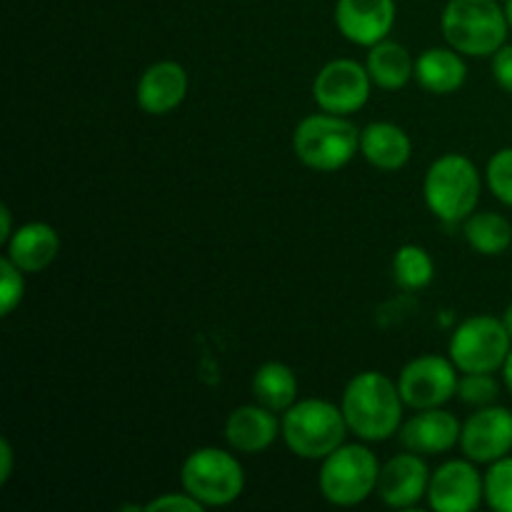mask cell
<instances>
[{
  "mask_svg": "<svg viewBox=\"0 0 512 512\" xmlns=\"http://www.w3.org/2000/svg\"><path fill=\"white\" fill-rule=\"evenodd\" d=\"M345 423L350 433L365 443H383L403 428L405 403L400 398L398 380H390L378 370L358 373L343 390Z\"/></svg>",
  "mask_w": 512,
  "mask_h": 512,
  "instance_id": "cell-1",
  "label": "cell"
},
{
  "mask_svg": "<svg viewBox=\"0 0 512 512\" xmlns=\"http://www.w3.org/2000/svg\"><path fill=\"white\" fill-rule=\"evenodd\" d=\"M508 28L498 0H448L440 15L445 43L465 58H493L508 40Z\"/></svg>",
  "mask_w": 512,
  "mask_h": 512,
  "instance_id": "cell-2",
  "label": "cell"
},
{
  "mask_svg": "<svg viewBox=\"0 0 512 512\" xmlns=\"http://www.w3.org/2000/svg\"><path fill=\"white\" fill-rule=\"evenodd\" d=\"M348 433L343 408L320 398L298 400L280 420V435L300 460H325L345 443Z\"/></svg>",
  "mask_w": 512,
  "mask_h": 512,
  "instance_id": "cell-3",
  "label": "cell"
},
{
  "mask_svg": "<svg viewBox=\"0 0 512 512\" xmlns=\"http://www.w3.org/2000/svg\"><path fill=\"white\" fill-rule=\"evenodd\" d=\"M483 178L468 155L445 153L428 168L423 180L425 205L443 223H460L478 210Z\"/></svg>",
  "mask_w": 512,
  "mask_h": 512,
  "instance_id": "cell-4",
  "label": "cell"
},
{
  "mask_svg": "<svg viewBox=\"0 0 512 512\" xmlns=\"http://www.w3.org/2000/svg\"><path fill=\"white\" fill-rule=\"evenodd\" d=\"M293 153L305 168L318 173L343 170L360 153V130L348 115L315 113L293 130Z\"/></svg>",
  "mask_w": 512,
  "mask_h": 512,
  "instance_id": "cell-5",
  "label": "cell"
},
{
  "mask_svg": "<svg viewBox=\"0 0 512 512\" xmlns=\"http://www.w3.org/2000/svg\"><path fill=\"white\" fill-rule=\"evenodd\" d=\"M180 485L203 508H228L243 495L245 470L233 453L208 445L185 458Z\"/></svg>",
  "mask_w": 512,
  "mask_h": 512,
  "instance_id": "cell-6",
  "label": "cell"
},
{
  "mask_svg": "<svg viewBox=\"0 0 512 512\" xmlns=\"http://www.w3.org/2000/svg\"><path fill=\"white\" fill-rule=\"evenodd\" d=\"M380 478L378 455L368 445H340L323 460L318 485L323 498L338 508H355L375 495Z\"/></svg>",
  "mask_w": 512,
  "mask_h": 512,
  "instance_id": "cell-7",
  "label": "cell"
},
{
  "mask_svg": "<svg viewBox=\"0 0 512 512\" xmlns=\"http://www.w3.org/2000/svg\"><path fill=\"white\" fill-rule=\"evenodd\" d=\"M512 350V335L503 318L473 315L453 330L448 353L460 373H498Z\"/></svg>",
  "mask_w": 512,
  "mask_h": 512,
  "instance_id": "cell-8",
  "label": "cell"
},
{
  "mask_svg": "<svg viewBox=\"0 0 512 512\" xmlns=\"http://www.w3.org/2000/svg\"><path fill=\"white\" fill-rule=\"evenodd\" d=\"M373 85V78L363 63L353 58H335L315 75L313 100L325 113L353 115L365 108Z\"/></svg>",
  "mask_w": 512,
  "mask_h": 512,
  "instance_id": "cell-9",
  "label": "cell"
},
{
  "mask_svg": "<svg viewBox=\"0 0 512 512\" xmlns=\"http://www.w3.org/2000/svg\"><path fill=\"white\" fill-rule=\"evenodd\" d=\"M458 368L443 355L413 358L398 375V390L405 408H443L458 393Z\"/></svg>",
  "mask_w": 512,
  "mask_h": 512,
  "instance_id": "cell-10",
  "label": "cell"
},
{
  "mask_svg": "<svg viewBox=\"0 0 512 512\" xmlns=\"http://www.w3.org/2000/svg\"><path fill=\"white\" fill-rule=\"evenodd\" d=\"M485 500V475L470 458L445 460L430 475L428 505L435 512H475Z\"/></svg>",
  "mask_w": 512,
  "mask_h": 512,
  "instance_id": "cell-11",
  "label": "cell"
},
{
  "mask_svg": "<svg viewBox=\"0 0 512 512\" xmlns=\"http://www.w3.org/2000/svg\"><path fill=\"white\" fill-rule=\"evenodd\" d=\"M460 450L478 465H490L512 450V413L500 405L478 408L463 423Z\"/></svg>",
  "mask_w": 512,
  "mask_h": 512,
  "instance_id": "cell-12",
  "label": "cell"
},
{
  "mask_svg": "<svg viewBox=\"0 0 512 512\" xmlns=\"http://www.w3.org/2000/svg\"><path fill=\"white\" fill-rule=\"evenodd\" d=\"M430 475L433 473H430L423 455L405 450V453L393 455L388 463L380 465V478L375 495H378L388 508H413L420 500L428 498Z\"/></svg>",
  "mask_w": 512,
  "mask_h": 512,
  "instance_id": "cell-13",
  "label": "cell"
},
{
  "mask_svg": "<svg viewBox=\"0 0 512 512\" xmlns=\"http://www.w3.org/2000/svg\"><path fill=\"white\" fill-rule=\"evenodd\" d=\"M333 15L345 40H350L353 45H363V48H373L393 30L398 5L395 0H338Z\"/></svg>",
  "mask_w": 512,
  "mask_h": 512,
  "instance_id": "cell-14",
  "label": "cell"
},
{
  "mask_svg": "<svg viewBox=\"0 0 512 512\" xmlns=\"http://www.w3.org/2000/svg\"><path fill=\"white\" fill-rule=\"evenodd\" d=\"M463 425L455 418V413L445 408L415 410L410 420H405L398 438L400 445L410 453L418 455H443L460 445Z\"/></svg>",
  "mask_w": 512,
  "mask_h": 512,
  "instance_id": "cell-15",
  "label": "cell"
},
{
  "mask_svg": "<svg viewBox=\"0 0 512 512\" xmlns=\"http://www.w3.org/2000/svg\"><path fill=\"white\" fill-rule=\"evenodd\" d=\"M188 70L175 60H158L140 75L135 100L148 115H168L188 98Z\"/></svg>",
  "mask_w": 512,
  "mask_h": 512,
  "instance_id": "cell-16",
  "label": "cell"
},
{
  "mask_svg": "<svg viewBox=\"0 0 512 512\" xmlns=\"http://www.w3.org/2000/svg\"><path fill=\"white\" fill-rule=\"evenodd\" d=\"M280 420L278 413L265 405H240L225 420V440L230 450L240 455H260L278 440Z\"/></svg>",
  "mask_w": 512,
  "mask_h": 512,
  "instance_id": "cell-17",
  "label": "cell"
},
{
  "mask_svg": "<svg viewBox=\"0 0 512 512\" xmlns=\"http://www.w3.org/2000/svg\"><path fill=\"white\" fill-rule=\"evenodd\" d=\"M60 253V235L48 223H25L10 235L5 243V255L18 265L23 273H43L55 263Z\"/></svg>",
  "mask_w": 512,
  "mask_h": 512,
  "instance_id": "cell-18",
  "label": "cell"
},
{
  "mask_svg": "<svg viewBox=\"0 0 512 512\" xmlns=\"http://www.w3.org/2000/svg\"><path fill=\"white\" fill-rule=\"evenodd\" d=\"M360 153L373 168L395 173L413 158V140L400 125L388 120H375L360 130Z\"/></svg>",
  "mask_w": 512,
  "mask_h": 512,
  "instance_id": "cell-19",
  "label": "cell"
},
{
  "mask_svg": "<svg viewBox=\"0 0 512 512\" xmlns=\"http://www.w3.org/2000/svg\"><path fill=\"white\" fill-rule=\"evenodd\" d=\"M415 80L433 95H453L468 80L465 55L455 48H428L415 60Z\"/></svg>",
  "mask_w": 512,
  "mask_h": 512,
  "instance_id": "cell-20",
  "label": "cell"
},
{
  "mask_svg": "<svg viewBox=\"0 0 512 512\" xmlns=\"http://www.w3.org/2000/svg\"><path fill=\"white\" fill-rule=\"evenodd\" d=\"M250 393H253L255 403L265 405L273 413H285L298 403V378L290 365L270 360L255 370Z\"/></svg>",
  "mask_w": 512,
  "mask_h": 512,
  "instance_id": "cell-21",
  "label": "cell"
},
{
  "mask_svg": "<svg viewBox=\"0 0 512 512\" xmlns=\"http://www.w3.org/2000/svg\"><path fill=\"white\" fill-rule=\"evenodd\" d=\"M365 68L373 83L383 90H400L415 78V60L410 50L388 38L370 48Z\"/></svg>",
  "mask_w": 512,
  "mask_h": 512,
  "instance_id": "cell-22",
  "label": "cell"
},
{
  "mask_svg": "<svg viewBox=\"0 0 512 512\" xmlns=\"http://www.w3.org/2000/svg\"><path fill=\"white\" fill-rule=\"evenodd\" d=\"M465 240L470 248L480 255H503L512 245V225L505 215L493 213V210H475L463 228Z\"/></svg>",
  "mask_w": 512,
  "mask_h": 512,
  "instance_id": "cell-23",
  "label": "cell"
},
{
  "mask_svg": "<svg viewBox=\"0 0 512 512\" xmlns=\"http://www.w3.org/2000/svg\"><path fill=\"white\" fill-rule=\"evenodd\" d=\"M393 278L405 290H423L433 283L435 263L420 245H400L393 258Z\"/></svg>",
  "mask_w": 512,
  "mask_h": 512,
  "instance_id": "cell-24",
  "label": "cell"
},
{
  "mask_svg": "<svg viewBox=\"0 0 512 512\" xmlns=\"http://www.w3.org/2000/svg\"><path fill=\"white\" fill-rule=\"evenodd\" d=\"M485 503L495 512H512V455L490 463L485 473Z\"/></svg>",
  "mask_w": 512,
  "mask_h": 512,
  "instance_id": "cell-25",
  "label": "cell"
},
{
  "mask_svg": "<svg viewBox=\"0 0 512 512\" xmlns=\"http://www.w3.org/2000/svg\"><path fill=\"white\" fill-rule=\"evenodd\" d=\"M498 390L493 373H463L458 380L455 398H460V403L470 405V408H485V405L495 403Z\"/></svg>",
  "mask_w": 512,
  "mask_h": 512,
  "instance_id": "cell-26",
  "label": "cell"
},
{
  "mask_svg": "<svg viewBox=\"0 0 512 512\" xmlns=\"http://www.w3.org/2000/svg\"><path fill=\"white\" fill-rule=\"evenodd\" d=\"M485 183H488L490 193H493L500 203L512 208V148L498 150V153L488 160Z\"/></svg>",
  "mask_w": 512,
  "mask_h": 512,
  "instance_id": "cell-27",
  "label": "cell"
},
{
  "mask_svg": "<svg viewBox=\"0 0 512 512\" xmlns=\"http://www.w3.org/2000/svg\"><path fill=\"white\" fill-rule=\"evenodd\" d=\"M25 295V273L8 258L3 255L0 260V315L8 318L20 303H23Z\"/></svg>",
  "mask_w": 512,
  "mask_h": 512,
  "instance_id": "cell-28",
  "label": "cell"
},
{
  "mask_svg": "<svg viewBox=\"0 0 512 512\" xmlns=\"http://www.w3.org/2000/svg\"><path fill=\"white\" fill-rule=\"evenodd\" d=\"M145 512H203L205 508L190 493H165L143 505Z\"/></svg>",
  "mask_w": 512,
  "mask_h": 512,
  "instance_id": "cell-29",
  "label": "cell"
},
{
  "mask_svg": "<svg viewBox=\"0 0 512 512\" xmlns=\"http://www.w3.org/2000/svg\"><path fill=\"white\" fill-rule=\"evenodd\" d=\"M493 78L500 88L512 93V45H503L493 55Z\"/></svg>",
  "mask_w": 512,
  "mask_h": 512,
  "instance_id": "cell-30",
  "label": "cell"
},
{
  "mask_svg": "<svg viewBox=\"0 0 512 512\" xmlns=\"http://www.w3.org/2000/svg\"><path fill=\"white\" fill-rule=\"evenodd\" d=\"M13 463H15V453L13 445H10L8 438L0 440V485H5L13 475Z\"/></svg>",
  "mask_w": 512,
  "mask_h": 512,
  "instance_id": "cell-31",
  "label": "cell"
},
{
  "mask_svg": "<svg viewBox=\"0 0 512 512\" xmlns=\"http://www.w3.org/2000/svg\"><path fill=\"white\" fill-rule=\"evenodd\" d=\"M13 233V213H10L8 205H3V208H0V245L8 243Z\"/></svg>",
  "mask_w": 512,
  "mask_h": 512,
  "instance_id": "cell-32",
  "label": "cell"
},
{
  "mask_svg": "<svg viewBox=\"0 0 512 512\" xmlns=\"http://www.w3.org/2000/svg\"><path fill=\"white\" fill-rule=\"evenodd\" d=\"M503 378H505V388H508V393L512 395V350H510L508 360H505V365H503Z\"/></svg>",
  "mask_w": 512,
  "mask_h": 512,
  "instance_id": "cell-33",
  "label": "cell"
},
{
  "mask_svg": "<svg viewBox=\"0 0 512 512\" xmlns=\"http://www.w3.org/2000/svg\"><path fill=\"white\" fill-rule=\"evenodd\" d=\"M503 323H505V328H508V333L512 335V303L508 305V308H505V313H503Z\"/></svg>",
  "mask_w": 512,
  "mask_h": 512,
  "instance_id": "cell-34",
  "label": "cell"
},
{
  "mask_svg": "<svg viewBox=\"0 0 512 512\" xmlns=\"http://www.w3.org/2000/svg\"><path fill=\"white\" fill-rule=\"evenodd\" d=\"M505 15H508V23L512 28V0H505Z\"/></svg>",
  "mask_w": 512,
  "mask_h": 512,
  "instance_id": "cell-35",
  "label": "cell"
},
{
  "mask_svg": "<svg viewBox=\"0 0 512 512\" xmlns=\"http://www.w3.org/2000/svg\"><path fill=\"white\" fill-rule=\"evenodd\" d=\"M498 3H503V0H498Z\"/></svg>",
  "mask_w": 512,
  "mask_h": 512,
  "instance_id": "cell-36",
  "label": "cell"
}]
</instances>
